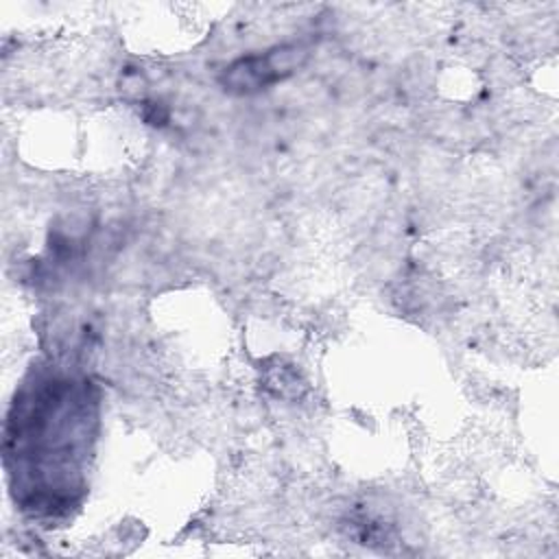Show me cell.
Listing matches in <instances>:
<instances>
[{"label": "cell", "instance_id": "obj_1", "mask_svg": "<svg viewBox=\"0 0 559 559\" xmlns=\"http://www.w3.org/2000/svg\"><path fill=\"white\" fill-rule=\"evenodd\" d=\"M306 61V48L299 44L280 46L266 55H253L225 68L223 83L234 92H255L282 81Z\"/></svg>", "mask_w": 559, "mask_h": 559}]
</instances>
